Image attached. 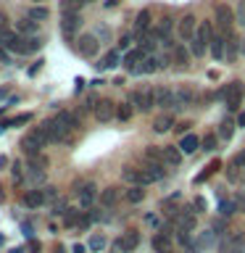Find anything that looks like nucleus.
Returning <instances> with one entry per match:
<instances>
[{"label":"nucleus","instance_id":"obj_1","mask_svg":"<svg viewBox=\"0 0 245 253\" xmlns=\"http://www.w3.org/2000/svg\"><path fill=\"white\" fill-rule=\"evenodd\" d=\"M211 40H213V27L211 21H201L198 24V32L193 37V42H190V53L195 55V58H201L211 50Z\"/></svg>","mask_w":245,"mask_h":253},{"label":"nucleus","instance_id":"obj_2","mask_svg":"<svg viewBox=\"0 0 245 253\" xmlns=\"http://www.w3.org/2000/svg\"><path fill=\"white\" fill-rule=\"evenodd\" d=\"M213 19H216V32H219L221 37H232V29H235V24H237L232 8L224 5V3H219L216 11H213Z\"/></svg>","mask_w":245,"mask_h":253},{"label":"nucleus","instance_id":"obj_3","mask_svg":"<svg viewBox=\"0 0 245 253\" xmlns=\"http://www.w3.org/2000/svg\"><path fill=\"white\" fill-rule=\"evenodd\" d=\"M132 106L140 111V114H148L150 108L156 106V90L153 87H137L132 92Z\"/></svg>","mask_w":245,"mask_h":253},{"label":"nucleus","instance_id":"obj_4","mask_svg":"<svg viewBox=\"0 0 245 253\" xmlns=\"http://www.w3.org/2000/svg\"><path fill=\"white\" fill-rule=\"evenodd\" d=\"M45 145H50V142H47V137H45V132L40 129V126H37V129H32V132L27 134V137L21 140V148L27 150L29 156H37V153H40V150H42Z\"/></svg>","mask_w":245,"mask_h":253},{"label":"nucleus","instance_id":"obj_5","mask_svg":"<svg viewBox=\"0 0 245 253\" xmlns=\"http://www.w3.org/2000/svg\"><path fill=\"white\" fill-rule=\"evenodd\" d=\"M243 243H245V229H232V232H227L224 237H221L219 251L221 253H240Z\"/></svg>","mask_w":245,"mask_h":253},{"label":"nucleus","instance_id":"obj_6","mask_svg":"<svg viewBox=\"0 0 245 253\" xmlns=\"http://www.w3.org/2000/svg\"><path fill=\"white\" fill-rule=\"evenodd\" d=\"M40 129L45 132L47 142H63V140H66V134H69V129H66V126H63L55 116H53V119H47V122L40 126Z\"/></svg>","mask_w":245,"mask_h":253},{"label":"nucleus","instance_id":"obj_7","mask_svg":"<svg viewBox=\"0 0 245 253\" xmlns=\"http://www.w3.org/2000/svg\"><path fill=\"white\" fill-rule=\"evenodd\" d=\"M198 21L193 13H185L182 19L177 21V32H179V37L182 40H187V42H193V37H195V32H198Z\"/></svg>","mask_w":245,"mask_h":253},{"label":"nucleus","instance_id":"obj_8","mask_svg":"<svg viewBox=\"0 0 245 253\" xmlns=\"http://www.w3.org/2000/svg\"><path fill=\"white\" fill-rule=\"evenodd\" d=\"M140 245V235L137 232H124L122 237L114 240V253H132Z\"/></svg>","mask_w":245,"mask_h":253},{"label":"nucleus","instance_id":"obj_9","mask_svg":"<svg viewBox=\"0 0 245 253\" xmlns=\"http://www.w3.org/2000/svg\"><path fill=\"white\" fill-rule=\"evenodd\" d=\"M77 198H79V206H82V209H90V206L98 201V187H95L92 182L77 185Z\"/></svg>","mask_w":245,"mask_h":253},{"label":"nucleus","instance_id":"obj_10","mask_svg":"<svg viewBox=\"0 0 245 253\" xmlns=\"http://www.w3.org/2000/svg\"><path fill=\"white\" fill-rule=\"evenodd\" d=\"M122 179L126 182V185H140V187L150 185V179L145 177V171L134 169V166H124V169H122Z\"/></svg>","mask_w":245,"mask_h":253},{"label":"nucleus","instance_id":"obj_11","mask_svg":"<svg viewBox=\"0 0 245 253\" xmlns=\"http://www.w3.org/2000/svg\"><path fill=\"white\" fill-rule=\"evenodd\" d=\"M3 47L8 53H27V40H24V35H19V32H8V35L3 37Z\"/></svg>","mask_w":245,"mask_h":253},{"label":"nucleus","instance_id":"obj_12","mask_svg":"<svg viewBox=\"0 0 245 253\" xmlns=\"http://www.w3.org/2000/svg\"><path fill=\"white\" fill-rule=\"evenodd\" d=\"M98 37H92V35H82L79 37V42H77V50L79 55H84V58H92V55H98Z\"/></svg>","mask_w":245,"mask_h":253},{"label":"nucleus","instance_id":"obj_13","mask_svg":"<svg viewBox=\"0 0 245 253\" xmlns=\"http://www.w3.org/2000/svg\"><path fill=\"white\" fill-rule=\"evenodd\" d=\"M92 111H95V119H98L100 124H108L111 119L116 116V106H114L111 100H100V103H95V108H92Z\"/></svg>","mask_w":245,"mask_h":253},{"label":"nucleus","instance_id":"obj_14","mask_svg":"<svg viewBox=\"0 0 245 253\" xmlns=\"http://www.w3.org/2000/svg\"><path fill=\"white\" fill-rule=\"evenodd\" d=\"M150 248H153L156 253H171V251H174V243H171V237H169V229H163V232L153 235Z\"/></svg>","mask_w":245,"mask_h":253},{"label":"nucleus","instance_id":"obj_15","mask_svg":"<svg viewBox=\"0 0 245 253\" xmlns=\"http://www.w3.org/2000/svg\"><path fill=\"white\" fill-rule=\"evenodd\" d=\"M193 103H195V90H190V87H182V90L174 92V108H177V111L193 106Z\"/></svg>","mask_w":245,"mask_h":253},{"label":"nucleus","instance_id":"obj_16","mask_svg":"<svg viewBox=\"0 0 245 253\" xmlns=\"http://www.w3.org/2000/svg\"><path fill=\"white\" fill-rule=\"evenodd\" d=\"M145 55H148V53L142 50V47H134V50L126 53V55H124V66H126V71H132V74H134V71L140 69V63L145 61Z\"/></svg>","mask_w":245,"mask_h":253},{"label":"nucleus","instance_id":"obj_17","mask_svg":"<svg viewBox=\"0 0 245 253\" xmlns=\"http://www.w3.org/2000/svg\"><path fill=\"white\" fill-rule=\"evenodd\" d=\"M243 90H245V87H243V82H229V90H227V108L229 111H235L237 106H240V98H243Z\"/></svg>","mask_w":245,"mask_h":253},{"label":"nucleus","instance_id":"obj_18","mask_svg":"<svg viewBox=\"0 0 245 253\" xmlns=\"http://www.w3.org/2000/svg\"><path fill=\"white\" fill-rule=\"evenodd\" d=\"M156 106L158 108H174V90L171 87H156Z\"/></svg>","mask_w":245,"mask_h":253},{"label":"nucleus","instance_id":"obj_19","mask_svg":"<svg viewBox=\"0 0 245 253\" xmlns=\"http://www.w3.org/2000/svg\"><path fill=\"white\" fill-rule=\"evenodd\" d=\"M227 37H221L219 32H213V40H211V55H213V61H224L227 58Z\"/></svg>","mask_w":245,"mask_h":253},{"label":"nucleus","instance_id":"obj_20","mask_svg":"<svg viewBox=\"0 0 245 253\" xmlns=\"http://www.w3.org/2000/svg\"><path fill=\"white\" fill-rule=\"evenodd\" d=\"M163 66H166L163 58H158V55H145V61L140 63V69L134 71V74H150V71H158V69H163Z\"/></svg>","mask_w":245,"mask_h":253},{"label":"nucleus","instance_id":"obj_21","mask_svg":"<svg viewBox=\"0 0 245 253\" xmlns=\"http://www.w3.org/2000/svg\"><path fill=\"white\" fill-rule=\"evenodd\" d=\"M177 224H179V229H195L198 227V219H195V211H190V209H182V211H177Z\"/></svg>","mask_w":245,"mask_h":253},{"label":"nucleus","instance_id":"obj_22","mask_svg":"<svg viewBox=\"0 0 245 253\" xmlns=\"http://www.w3.org/2000/svg\"><path fill=\"white\" fill-rule=\"evenodd\" d=\"M45 201H47L45 190H27V193H24V206H27V209H40Z\"/></svg>","mask_w":245,"mask_h":253},{"label":"nucleus","instance_id":"obj_23","mask_svg":"<svg viewBox=\"0 0 245 253\" xmlns=\"http://www.w3.org/2000/svg\"><path fill=\"white\" fill-rule=\"evenodd\" d=\"M79 24H82V19H79V13H63V21H61L63 35H66V37H74V32L79 29Z\"/></svg>","mask_w":245,"mask_h":253},{"label":"nucleus","instance_id":"obj_24","mask_svg":"<svg viewBox=\"0 0 245 253\" xmlns=\"http://www.w3.org/2000/svg\"><path fill=\"white\" fill-rule=\"evenodd\" d=\"M142 171H145V177H148L150 182H158V179L166 177V169H163L161 161H148V166H145Z\"/></svg>","mask_w":245,"mask_h":253},{"label":"nucleus","instance_id":"obj_25","mask_svg":"<svg viewBox=\"0 0 245 253\" xmlns=\"http://www.w3.org/2000/svg\"><path fill=\"white\" fill-rule=\"evenodd\" d=\"M201 145H203V140L198 137V134H185V137L179 140V150H182V153H195Z\"/></svg>","mask_w":245,"mask_h":253},{"label":"nucleus","instance_id":"obj_26","mask_svg":"<svg viewBox=\"0 0 245 253\" xmlns=\"http://www.w3.org/2000/svg\"><path fill=\"white\" fill-rule=\"evenodd\" d=\"M163 150V161L169 164V166H179L182 164V150H179V145L174 148V145H166V148H161Z\"/></svg>","mask_w":245,"mask_h":253},{"label":"nucleus","instance_id":"obj_27","mask_svg":"<svg viewBox=\"0 0 245 253\" xmlns=\"http://www.w3.org/2000/svg\"><path fill=\"white\" fill-rule=\"evenodd\" d=\"M16 32L24 35V37H35L37 35V21H32L29 16H27V19H21L19 24H16Z\"/></svg>","mask_w":245,"mask_h":253},{"label":"nucleus","instance_id":"obj_28","mask_svg":"<svg viewBox=\"0 0 245 253\" xmlns=\"http://www.w3.org/2000/svg\"><path fill=\"white\" fill-rule=\"evenodd\" d=\"M119 195H122V193H119V187H106L100 193V203L106 206V209H111V206L119 203Z\"/></svg>","mask_w":245,"mask_h":253},{"label":"nucleus","instance_id":"obj_29","mask_svg":"<svg viewBox=\"0 0 245 253\" xmlns=\"http://www.w3.org/2000/svg\"><path fill=\"white\" fill-rule=\"evenodd\" d=\"M171 29H174V19H171V16H163V19L158 21V29H156V35H158V40H169V35H171Z\"/></svg>","mask_w":245,"mask_h":253},{"label":"nucleus","instance_id":"obj_30","mask_svg":"<svg viewBox=\"0 0 245 253\" xmlns=\"http://www.w3.org/2000/svg\"><path fill=\"white\" fill-rule=\"evenodd\" d=\"M55 119H58V122H61L63 126H66L69 132H71V129H77V126H79V116H77V114H71V111H61V114L55 116Z\"/></svg>","mask_w":245,"mask_h":253},{"label":"nucleus","instance_id":"obj_31","mask_svg":"<svg viewBox=\"0 0 245 253\" xmlns=\"http://www.w3.org/2000/svg\"><path fill=\"white\" fill-rule=\"evenodd\" d=\"M124 198L129 203H142L145 201V187H140V185H129V190L124 193Z\"/></svg>","mask_w":245,"mask_h":253},{"label":"nucleus","instance_id":"obj_32","mask_svg":"<svg viewBox=\"0 0 245 253\" xmlns=\"http://www.w3.org/2000/svg\"><path fill=\"white\" fill-rule=\"evenodd\" d=\"M171 126H177V124H174V116H158L156 119V122H153V129L158 132V134H163V132H169L171 129Z\"/></svg>","mask_w":245,"mask_h":253},{"label":"nucleus","instance_id":"obj_33","mask_svg":"<svg viewBox=\"0 0 245 253\" xmlns=\"http://www.w3.org/2000/svg\"><path fill=\"white\" fill-rule=\"evenodd\" d=\"M116 66H119V53H116V50L106 53V55L100 58V63H98L100 71H108V69H116Z\"/></svg>","mask_w":245,"mask_h":253},{"label":"nucleus","instance_id":"obj_34","mask_svg":"<svg viewBox=\"0 0 245 253\" xmlns=\"http://www.w3.org/2000/svg\"><path fill=\"white\" fill-rule=\"evenodd\" d=\"M148 27H150V11H148V8H142V11L137 13V19H134V29L145 32Z\"/></svg>","mask_w":245,"mask_h":253},{"label":"nucleus","instance_id":"obj_35","mask_svg":"<svg viewBox=\"0 0 245 253\" xmlns=\"http://www.w3.org/2000/svg\"><path fill=\"white\" fill-rule=\"evenodd\" d=\"M219 169H221V164H219V158H216V161H211V164L205 166V169H203L201 174H198V177H195V182H205V179L211 177V174H216Z\"/></svg>","mask_w":245,"mask_h":253},{"label":"nucleus","instance_id":"obj_36","mask_svg":"<svg viewBox=\"0 0 245 253\" xmlns=\"http://www.w3.org/2000/svg\"><path fill=\"white\" fill-rule=\"evenodd\" d=\"M174 61H177V66H187L190 55L185 50V45H174Z\"/></svg>","mask_w":245,"mask_h":253},{"label":"nucleus","instance_id":"obj_37","mask_svg":"<svg viewBox=\"0 0 245 253\" xmlns=\"http://www.w3.org/2000/svg\"><path fill=\"white\" fill-rule=\"evenodd\" d=\"M227 179H229V182H243V185H245V169H237V166L232 164V166L227 169Z\"/></svg>","mask_w":245,"mask_h":253},{"label":"nucleus","instance_id":"obj_38","mask_svg":"<svg viewBox=\"0 0 245 253\" xmlns=\"http://www.w3.org/2000/svg\"><path fill=\"white\" fill-rule=\"evenodd\" d=\"M87 248H90L92 253H100L103 248H106V237H103V235H92L90 243H87Z\"/></svg>","mask_w":245,"mask_h":253},{"label":"nucleus","instance_id":"obj_39","mask_svg":"<svg viewBox=\"0 0 245 253\" xmlns=\"http://www.w3.org/2000/svg\"><path fill=\"white\" fill-rule=\"evenodd\" d=\"M47 16H50V11H47V8H42V5H35V8L29 11V19H32V21H45Z\"/></svg>","mask_w":245,"mask_h":253},{"label":"nucleus","instance_id":"obj_40","mask_svg":"<svg viewBox=\"0 0 245 253\" xmlns=\"http://www.w3.org/2000/svg\"><path fill=\"white\" fill-rule=\"evenodd\" d=\"M145 158L148 161H163V150L156 148V145H148L145 148Z\"/></svg>","mask_w":245,"mask_h":253},{"label":"nucleus","instance_id":"obj_41","mask_svg":"<svg viewBox=\"0 0 245 253\" xmlns=\"http://www.w3.org/2000/svg\"><path fill=\"white\" fill-rule=\"evenodd\" d=\"M116 116L122 119V122H129V119H132V106H129V103H122V106L116 108Z\"/></svg>","mask_w":245,"mask_h":253},{"label":"nucleus","instance_id":"obj_42","mask_svg":"<svg viewBox=\"0 0 245 253\" xmlns=\"http://www.w3.org/2000/svg\"><path fill=\"white\" fill-rule=\"evenodd\" d=\"M232 132H235V124L232 122H229V119H224V122H221V137H224V140H229V137H232Z\"/></svg>","mask_w":245,"mask_h":253},{"label":"nucleus","instance_id":"obj_43","mask_svg":"<svg viewBox=\"0 0 245 253\" xmlns=\"http://www.w3.org/2000/svg\"><path fill=\"white\" fill-rule=\"evenodd\" d=\"M235 19H237V27H245V0H240V3H237Z\"/></svg>","mask_w":245,"mask_h":253},{"label":"nucleus","instance_id":"obj_44","mask_svg":"<svg viewBox=\"0 0 245 253\" xmlns=\"http://www.w3.org/2000/svg\"><path fill=\"white\" fill-rule=\"evenodd\" d=\"M237 211V201H224L221 203V216H229V213Z\"/></svg>","mask_w":245,"mask_h":253},{"label":"nucleus","instance_id":"obj_45","mask_svg":"<svg viewBox=\"0 0 245 253\" xmlns=\"http://www.w3.org/2000/svg\"><path fill=\"white\" fill-rule=\"evenodd\" d=\"M8 32H11V21H8L5 13H0V37H5Z\"/></svg>","mask_w":245,"mask_h":253},{"label":"nucleus","instance_id":"obj_46","mask_svg":"<svg viewBox=\"0 0 245 253\" xmlns=\"http://www.w3.org/2000/svg\"><path fill=\"white\" fill-rule=\"evenodd\" d=\"M66 211H69V206L63 203V201H55L53 203V213H55V216H66Z\"/></svg>","mask_w":245,"mask_h":253},{"label":"nucleus","instance_id":"obj_47","mask_svg":"<svg viewBox=\"0 0 245 253\" xmlns=\"http://www.w3.org/2000/svg\"><path fill=\"white\" fill-rule=\"evenodd\" d=\"M213 243V229H205V232H201V240H198V245H211Z\"/></svg>","mask_w":245,"mask_h":253},{"label":"nucleus","instance_id":"obj_48","mask_svg":"<svg viewBox=\"0 0 245 253\" xmlns=\"http://www.w3.org/2000/svg\"><path fill=\"white\" fill-rule=\"evenodd\" d=\"M203 150H216V134H208V137H203Z\"/></svg>","mask_w":245,"mask_h":253},{"label":"nucleus","instance_id":"obj_49","mask_svg":"<svg viewBox=\"0 0 245 253\" xmlns=\"http://www.w3.org/2000/svg\"><path fill=\"white\" fill-rule=\"evenodd\" d=\"M232 164L237 166V169H245V150H240V153L232 158Z\"/></svg>","mask_w":245,"mask_h":253},{"label":"nucleus","instance_id":"obj_50","mask_svg":"<svg viewBox=\"0 0 245 253\" xmlns=\"http://www.w3.org/2000/svg\"><path fill=\"white\" fill-rule=\"evenodd\" d=\"M13 179H16V182H21V179H24V171H21V164H19V161L13 164Z\"/></svg>","mask_w":245,"mask_h":253},{"label":"nucleus","instance_id":"obj_51","mask_svg":"<svg viewBox=\"0 0 245 253\" xmlns=\"http://www.w3.org/2000/svg\"><path fill=\"white\" fill-rule=\"evenodd\" d=\"M27 122H32V116L29 114H21V116H16L11 124H27Z\"/></svg>","mask_w":245,"mask_h":253},{"label":"nucleus","instance_id":"obj_52","mask_svg":"<svg viewBox=\"0 0 245 253\" xmlns=\"http://www.w3.org/2000/svg\"><path fill=\"white\" fill-rule=\"evenodd\" d=\"M45 198H47V201H55V198H58V193H55V187H45Z\"/></svg>","mask_w":245,"mask_h":253},{"label":"nucleus","instance_id":"obj_53","mask_svg":"<svg viewBox=\"0 0 245 253\" xmlns=\"http://www.w3.org/2000/svg\"><path fill=\"white\" fill-rule=\"evenodd\" d=\"M193 209H198V213H201V211H205V201H203V198H195Z\"/></svg>","mask_w":245,"mask_h":253},{"label":"nucleus","instance_id":"obj_54","mask_svg":"<svg viewBox=\"0 0 245 253\" xmlns=\"http://www.w3.org/2000/svg\"><path fill=\"white\" fill-rule=\"evenodd\" d=\"M0 61H3V63H8V61H11V53H8L5 47H0Z\"/></svg>","mask_w":245,"mask_h":253},{"label":"nucleus","instance_id":"obj_55","mask_svg":"<svg viewBox=\"0 0 245 253\" xmlns=\"http://www.w3.org/2000/svg\"><path fill=\"white\" fill-rule=\"evenodd\" d=\"M174 129H177V132H185V134H187V129H190V122H182V124H177V126H174Z\"/></svg>","mask_w":245,"mask_h":253},{"label":"nucleus","instance_id":"obj_56","mask_svg":"<svg viewBox=\"0 0 245 253\" xmlns=\"http://www.w3.org/2000/svg\"><path fill=\"white\" fill-rule=\"evenodd\" d=\"M237 209H243V211H245V193H243V195H237Z\"/></svg>","mask_w":245,"mask_h":253},{"label":"nucleus","instance_id":"obj_57","mask_svg":"<svg viewBox=\"0 0 245 253\" xmlns=\"http://www.w3.org/2000/svg\"><path fill=\"white\" fill-rule=\"evenodd\" d=\"M84 251H87V248H84V245H82V243H77V245H74V248H71V253H84Z\"/></svg>","mask_w":245,"mask_h":253},{"label":"nucleus","instance_id":"obj_58","mask_svg":"<svg viewBox=\"0 0 245 253\" xmlns=\"http://www.w3.org/2000/svg\"><path fill=\"white\" fill-rule=\"evenodd\" d=\"M145 221H148V224H153V227H156V224H158V219H156V216H153V213H148V216H145Z\"/></svg>","mask_w":245,"mask_h":253},{"label":"nucleus","instance_id":"obj_59","mask_svg":"<svg viewBox=\"0 0 245 253\" xmlns=\"http://www.w3.org/2000/svg\"><path fill=\"white\" fill-rule=\"evenodd\" d=\"M129 40H132L129 35H124V37H122V42H119V45H122V47H126V45H129Z\"/></svg>","mask_w":245,"mask_h":253},{"label":"nucleus","instance_id":"obj_60","mask_svg":"<svg viewBox=\"0 0 245 253\" xmlns=\"http://www.w3.org/2000/svg\"><path fill=\"white\" fill-rule=\"evenodd\" d=\"M5 166H8V158H5V156H0V169H5Z\"/></svg>","mask_w":245,"mask_h":253},{"label":"nucleus","instance_id":"obj_61","mask_svg":"<svg viewBox=\"0 0 245 253\" xmlns=\"http://www.w3.org/2000/svg\"><path fill=\"white\" fill-rule=\"evenodd\" d=\"M3 198H5V195H3V187H0V201H3Z\"/></svg>","mask_w":245,"mask_h":253},{"label":"nucleus","instance_id":"obj_62","mask_svg":"<svg viewBox=\"0 0 245 253\" xmlns=\"http://www.w3.org/2000/svg\"><path fill=\"white\" fill-rule=\"evenodd\" d=\"M82 3H95V0H82Z\"/></svg>","mask_w":245,"mask_h":253},{"label":"nucleus","instance_id":"obj_63","mask_svg":"<svg viewBox=\"0 0 245 253\" xmlns=\"http://www.w3.org/2000/svg\"><path fill=\"white\" fill-rule=\"evenodd\" d=\"M35 3H37V0H35Z\"/></svg>","mask_w":245,"mask_h":253}]
</instances>
